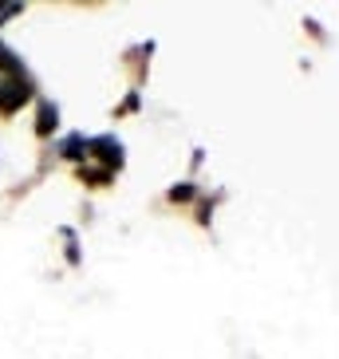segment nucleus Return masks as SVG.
Masks as SVG:
<instances>
[{"label": "nucleus", "mask_w": 339, "mask_h": 359, "mask_svg": "<svg viewBox=\"0 0 339 359\" xmlns=\"http://www.w3.org/2000/svg\"><path fill=\"white\" fill-rule=\"evenodd\" d=\"M198 190H193L190 182H181V186H170V201H193Z\"/></svg>", "instance_id": "423d86ee"}, {"label": "nucleus", "mask_w": 339, "mask_h": 359, "mask_svg": "<svg viewBox=\"0 0 339 359\" xmlns=\"http://www.w3.org/2000/svg\"><path fill=\"white\" fill-rule=\"evenodd\" d=\"M87 154H99L106 170L123 166V142H118L115 135H103V138H95V142H87Z\"/></svg>", "instance_id": "f03ea898"}, {"label": "nucleus", "mask_w": 339, "mask_h": 359, "mask_svg": "<svg viewBox=\"0 0 339 359\" xmlns=\"http://www.w3.org/2000/svg\"><path fill=\"white\" fill-rule=\"evenodd\" d=\"M55 127H60V111H55V103L52 99H40V107H36V135L52 138Z\"/></svg>", "instance_id": "7ed1b4c3"}, {"label": "nucleus", "mask_w": 339, "mask_h": 359, "mask_svg": "<svg viewBox=\"0 0 339 359\" xmlns=\"http://www.w3.org/2000/svg\"><path fill=\"white\" fill-rule=\"evenodd\" d=\"M60 154H64L67 162H83V158H87V138H83V135L64 138V142H60Z\"/></svg>", "instance_id": "39448f33"}, {"label": "nucleus", "mask_w": 339, "mask_h": 359, "mask_svg": "<svg viewBox=\"0 0 339 359\" xmlns=\"http://www.w3.org/2000/svg\"><path fill=\"white\" fill-rule=\"evenodd\" d=\"M20 12H24V4H20V0H0V24H4V20H12V16H20Z\"/></svg>", "instance_id": "0eeeda50"}, {"label": "nucleus", "mask_w": 339, "mask_h": 359, "mask_svg": "<svg viewBox=\"0 0 339 359\" xmlns=\"http://www.w3.org/2000/svg\"><path fill=\"white\" fill-rule=\"evenodd\" d=\"M0 75H8V79H28V75H24V60L12 52L4 40H0Z\"/></svg>", "instance_id": "20e7f679"}, {"label": "nucleus", "mask_w": 339, "mask_h": 359, "mask_svg": "<svg viewBox=\"0 0 339 359\" xmlns=\"http://www.w3.org/2000/svg\"><path fill=\"white\" fill-rule=\"evenodd\" d=\"M28 99H32V83L28 79H0V111L4 115L20 111Z\"/></svg>", "instance_id": "f257e3e1"}]
</instances>
